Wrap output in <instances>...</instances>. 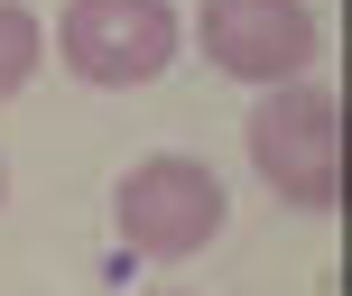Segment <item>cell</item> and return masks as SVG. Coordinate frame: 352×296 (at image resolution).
Returning <instances> with one entry per match:
<instances>
[{"label":"cell","instance_id":"cell-1","mask_svg":"<svg viewBox=\"0 0 352 296\" xmlns=\"http://www.w3.org/2000/svg\"><path fill=\"white\" fill-rule=\"evenodd\" d=\"M250 167H260V185L278 204L334 213L343 204V93L306 84V74L269 84L260 111H250Z\"/></svg>","mask_w":352,"mask_h":296},{"label":"cell","instance_id":"cell-2","mask_svg":"<svg viewBox=\"0 0 352 296\" xmlns=\"http://www.w3.org/2000/svg\"><path fill=\"white\" fill-rule=\"evenodd\" d=\"M223 213H232V194H223V176L204 167V157H140V167L111 185V231H121L140 260H195V250L223 231Z\"/></svg>","mask_w":352,"mask_h":296},{"label":"cell","instance_id":"cell-3","mask_svg":"<svg viewBox=\"0 0 352 296\" xmlns=\"http://www.w3.org/2000/svg\"><path fill=\"white\" fill-rule=\"evenodd\" d=\"M56 47L84 84H158L176 56V0H65Z\"/></svg>","mask_w":352,"mask_h":296},{"label":"cell","instance_id":"cell-4","mask_svg":"<svg viewBox=\"0 0 352 296\" xmlns=\"http://www.w3.org/2000/svg\"><path fill=\"white\" fill-rule=\"evenodd\" d=\"M195 37H204L213 74H232V84H287L324 47L306 0H204L195 10Z\"/></svg>","mask_w":352,"mask_h":296},{"label":"cell","instance_id":"cell-5","mask_svg":"<svg viewBox=\"0 0 352 296\" xmlns=\"http://www.w3.org/2000/svg\"><path fill=\"white\" fill-rule=\"evenodd\" d=\"M37 56H47V28H37V10H28V0H0V102H10V93L37 74Z\"/></svg>","mask_w":352,"mask_h":296},{"label":"cell","instance_id":"cell-6","mask_svg":"<svg viewBox=\"0 0 352 296\" xmlns=\"http://www.w3.org/2000/svg\"><path fill=\"white\" fill-rule=\"evenodd\" d=\"M0 204H10V167H0Z\"/></svg>","mask_w":352,"mask_h":296}]
</instances>
